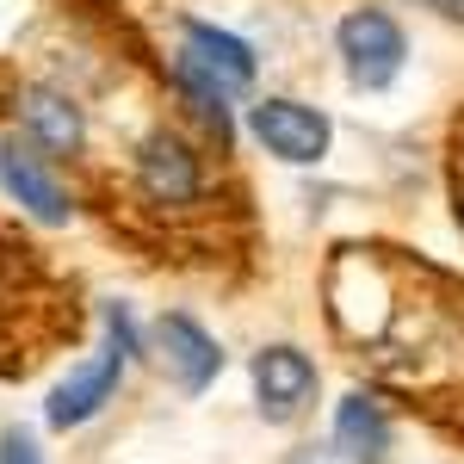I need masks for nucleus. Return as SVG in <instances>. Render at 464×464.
Here are the masks:
<instances>
[{"label":"nucleus","mask_w":464,"mask_h":464,"mask_svg":"<svg viewBox=\"0 0 464 464\" xmlns=\"http://www.w3.org/2000/svg\"><path fill=\"white\" fill-rule=\"evenodd\" d=\"M334 50H341V63H347V81L365 87V93L391 87L396 74H402V56H409V44H402V32H396V19H391V13H372V6H359V13L341 19Z\"/></svg>","instance_id":"obj_1"},{"label":"nucleus","mask_w":464,"mask_h":464,"mask_svg":"<svg viewBox=\"0 0 464 464\" xmlns=\"http://www.w3.org/2000/svg\"><path fill=\"white\" fill-rule=\"evenodd\" d=\"M248 124L260 137V149L291 161V168H310V161L328 155V118L316 106H304V100H260L248 111Z\"/></svg>","instance_id":"obj_2"},{"label":"nucleus","mask_w":464,"mask_h":464,"mask_svg":"<svg viewBox=\"0 0 464 464\" xmlns=\"http://www.w3.org/2000/svg\"><path fill=\"white\" fill-rule=\"evenodd\" d=\"M254 396H260V415L266 421H297L310 402H316V365L310 353H297V347H266V353H254Z\"/></svg>","instance_id":"obj_3"},{"label":"nucleus","mask_w":464,"mask_h":464,"mask_svg":"<svg viewBox=\"0 0 464 464\" xmlns=\"http://www.w3.org/2000/svg\"><path fill=\"white\" fill-rule=\"evenodd\" d=\"M137 186L155 205H192L205 192V168L174 130H149L143 149H137Z\"/></svg>","instance_id":"obj_4"},{"label":"nucleus","mask_w":464,"mask_h":464,"mask_svg":"<svg viewBox=\"0 0 464 464\" xmlns=\"http://www.w3.org/2000/svg\"><path fill=\"white\" fill-rule=\"evenodd\" d=\"M0 186L37 217V223H69V192H63V179L50 174V161L37 155L32 143H19V137H6L0 143Z\"/></svg>","instance_id":"obj_5"},{"label":"nucleus","mask_w":464,"mask_h":464,"mask_svg":"<svg viewBox=\"0 0 464 464\" xmlns=\"http://www.w3.org/2000/svg\"><path fill=\"white\" fill-rule=\"evenodd\" d=\"M124 359H130V353H124V347L111 341V347H106L100 359H93V365L69 372V378H63V384L50 391V409H44V415H50V428H81V421H93V415L106 409L111 396H118Z\"/></svg>","instance_id":"obj_6"},{"label":"nucleus","mask_w":464,"mask_h":464,"mask_svg":"<svg viewBox=\"0 0 464 464\" xmlns=\"http://www.w3.org/2000/svg\"><path fill=\"white\" fill-rule=\"evenodd\" d=\"M179 56L205 74L223 100H236V93L254 87V50L236 32H217V25H205V19H186V50H179Z\"/></svg>","instance_id":"obj_7"},{"label":"nucleus","mask_w":464,"mask_h":464,"mask_svg":"<svg viewBox=\"0 0 464 464\" xmlns=\"http://www.w3.org/2000/svg\"><path fill=\"white\" fill-rule=\"evenodd\" d=\"M155 341H161V359H168V372L179 378V391L198 396L217 372H223V347H217L192 316H179V310L155 322Z\"/></svg>","instance_id":"obj_8"},{"label":"nucleus","mask_w":464,"mask_h":464,"mask_svg":"<svg viewBox=\"0 0 464 464\" xmlns=\"http://www.w3.org/2000/svg\"><path fill=\"white\" fill-rule=\"evenodd\" d=\"M19 118L37 130V143L50 149H81V137H87V118L63 87H19Z\"/></svg>","instance_id":"obj_9"},{"label":"nucleus","mask_w":464,"mask_h":464,"mask_svg":"<svg viewBox=\"0 0 464 464\" xmlns=\"http://www.w3.org/2000/svg\"><path fill=\"white\" fill-rule=\"evenodd\" d=\"M334 446L347 452L353 464H378L384 459V446H391V421H384V409L372 402V396H347L341 402V415H334Z\"/></svg>","instance_id":"obj_10"},{"label":"nucleus","mask_w":464,"mask_h":464,"mask_svg":"<svg viewBox=\"0 0 464 464\" xmlns=\"http://www.w3.org/2000/svg\"><path fill=\"white\" fill-rule=\"evenodd\" d=\"M0 464H44V452H37V440L25 428H6L0 433Z\"/></svg>","instance_id":"obj_11"},{"label":"nucleus","mask_w":464,"mask_h":464,"mask_svg":"<svg viewBox=\"0 0 464 464\" xmlns=\"http://www.w3.org/2000/svg\"><path fill=\"white\" fill-rule=\"evenodd\" d=\"M433 13H446V19H464V0H428Z\"/></svg>","instance_id":"obj_12"},{"label":"nucleus","mask_w":464,"mask_h":464,"mask_svg":"<svg viewBox=\"0 0 464 464\" xmlns=\"http://www.w3.org/2000/svg\"><path fill=\"white\" fill-rule=\"evenodd\" d=\"M459 217H464V205H459Z\"/></svg>","instance_id":"obj_13"}]
</instances>
